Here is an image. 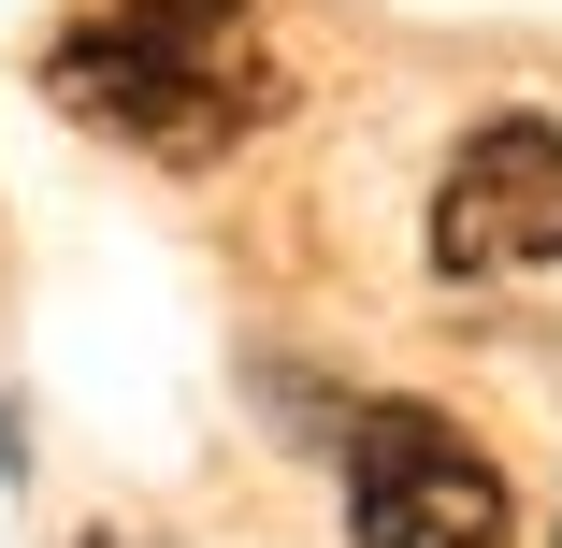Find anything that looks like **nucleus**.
Segmentation results:
<instances>
[{"label": "nucleus", "mask_w": 562, "mask_h": 548, "mask_svg": "<svg viewBox=\"0 0 562 548\" xmlns=\"http://www.w3.org/2000/svg\"><path fill=\"white\" fill-rule=\"evenodd\" d=\"M331 462H347V548H505V477L447 404H361Z\"/></svg>", "instance_id": "2"}, {"label": "nucleus", "mask_w": 562, "mask_h": 548, "mask_svg": "<svg viewBox=\"0 0 562 548\" xmlns=\"http://www.w3.org/2000/svg\"><path fill=\"white\" fill-rule=\"evenodd\" d=\"M44 87H58V116L116 131V145H173V159L232 145V131L260 116V87L216 58V44H173V30H145V15L58 30V44H44Z\"/></svg>", "instance_id": "1"}, {"label": "nucleus", "mask_w": 562, "mask_h": 548, "mask_svg": "<svg viewBox=\"0 0 562 548\" xmlns=\"http://www.w3.org/2000/svg\"><path fill=\"white\" fill-rule=\"evenodd\" d=\"M533 260H562V116L505 101L432 188V275H533Z\"/></svg>", "instance_id": "3"}, {"label": "nucleus", "mask_w": 562, "mask_h": 548, "mask_svg": "<svg viewBox=\"0 0 562 548\" xmlns=\"http://www.w3.org/2000/svg\"><path fill=\"white\" fill-rule=\"evenodd\" d=\"M72 548H116V534H72Z\"/></svg>", "instance_id": "4"}]
</instances>
